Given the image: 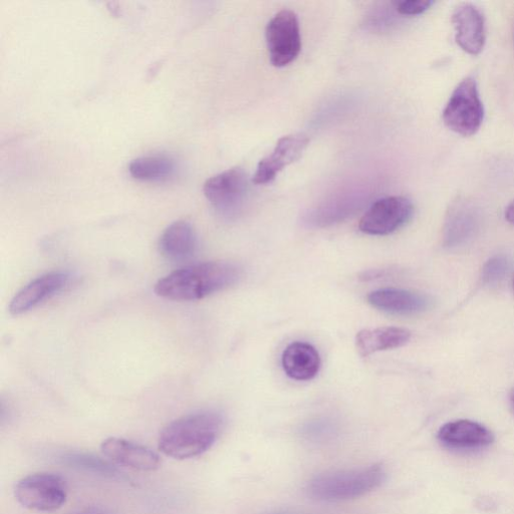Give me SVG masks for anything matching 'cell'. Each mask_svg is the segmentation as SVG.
Masks as SVG:
<instances>
[{"instance_id": "obj_1", "label": "cell", "mask_w": 514, "mask_h": 514, "mask_svg": "<svg viewBox=\"0 0 514 514\" xmlns=\"http://www.w3.org/2000/svg\"><path fill=\"white\" fill-rule=\"evenodd\" d=\"M241 277V268L233 263L208 262L171 273L155 285L154 292L167 300L198 301L236 285Z\"/></svg>"}, {"instance_id": "obj_2", "label": "cell", "mask_w": 514, "mask_h": 514, "mask_svg": "<svg viewBox=\"0 0 514 514\" xmlns=\"http://www.w3.org/2000/svg\"><path fill=\"white\" fill-rule=\"evenodd\" d=\"M223 425V417L213 411L186 415L163 429L158 441L159 449L178 460L197 457L214 445Z\"/></svg>"}, {"instance_id": "obj_3", "label": "cell", "mask_w": 514, "mask_h": 514, "mask_svg": "<svg viewBox=\"0 0 514 514\" xmlns=\"http://www.w3.org/2000/svg\"><path fill=\"white\" fill-rule=\"evenodd\" d=\"M382 465L336 470L313 477L307 487L309 496L318 501L339 502L362 497L379 488L386 480Z\"/></svg>"}, {"instance_id": "obj_4", "label": "cell", "mask_w": 514, "mask_h": 514, "mask_svg": "<svg viewBox=\"0 0 514 514\" xmlns=\"http://www.w3.org/2000/svg\"><path fill=\"white\" fill-rule=\"evenodd\" d=\"M484 118L483 104L475 80L464 79L452 93L443 121L454 133L469 137L477 133Z\"/></svg>"}, {"instance_id": "obj_5", "label": "cell", "mask_w": 514, "mask_h": 514, "mask_svg": "<svg viewBox=\"0 0 514 514\" xmlns=\"http://www.w3.org/2000/svg\"><path fill=\"white\" fill-rule=\"evenodd\" d=\"M18 501L25 507L37 511H55L61 508L68 497L66 481L57 474L36 473L18 482L15 489Z\"/></svg>"}, {"instance_id": "obj_6", "label": "cell", "mask_w": 514, "mask_h": 514, "mask_svg": "<svg viewBox=\"0 0 514 514\" xmlns=\"http://www.w3.org/2000/svg\"><path fill=\"white\" fill-rule=\"evenodd\" d=\"M271 63L284 68L293 63L302 51V37L297 15L282 11L268 24L266 31Z\"/></svg>"}, {"instance_id": "obj_7", "label": "cell", "mask_w": 514, "mask_h": 514, "mask_svg": "<svg viewBox=\"0 0 514 514\" xmlns=\"http://www.w3.org/2000/svg\"><path fill=\"white\" fill-rule=\"evenodd\" d=\"M414 213L412 202L403 196L377 200L360 220L359 228L369 235H388L407 224Z\"/></svg>"}, {"instance_id": "obj_8", "label": "cell", "mask_w": 514, "mask_h": 514, "mask_svg": "<svg viewBox=\"0 0 514 514\" xmlns=\"http://www.w3.org/2000/svg\"><path fill=\"white\" fill-rule=\"evenodd\" d=\"M203 192L222 215L232 216L241 208L248 192V178L241 168L228 169L209 178Z\"/></svg>"}, {"instance_id": "obj_9", "label": "cell", "mask_w": 514, "mask_h": 514, "mask_svg": "<svg viewBox=\"0 0 514 514\" xmlns=\"http://www.w3.org/2000/svg\"><path fill=\"white\" fill-rule=\"evenodd\" d=\"M309 142V138L304 134L290 135L280 139L273 153L257 166L252 182L264 185L274 181L285 167L302 156Z\"/></svg>"}, {"instance_id": "obj_10", "label": "cell", "mask_w": 514, "mask_h": 514, "mask_svg": "<svg viewBox=\"0 0 514 514\" xmlns=\"http://www.w3.org/2000/svg\"><path fill=\"white\" fill-rule=\"evenodd\" d=\"M480 214L470 201H455L447 214L444 225V245L455 248L467 244L479 230Z\"/></svg>"}, {"instance_id": "obj_11", "label": "cell", "mask_w": 514, "mask_h": 514, "mask_svg": "<svg viewBox=\"0 0 514 514\" xmlns=\"http://www.w3.org/2000/svg\"><path fill=\"white\" fill-rule=\"evenodd\" d=\"M457 45L467 54L478 56L485 46V21L481 12L470 4L459 6L453 13Z\"/></svg>"}, {"instance_id": "obj_12", "label": "cell", "mask_w": 514, "mask_h": 514, "mask_svg": "<svg viewBox=\"0 0 514 514\" xmlns=\"http://www.w3.org/2000/svg\"><path fill=\"white\" fill-rule=\"evenodd\" d=\"M101 450L114 463L135 470L154 471L161 464L160 456L155 451L123 438L106 439Z\"/></svg>"}, {"instance_id": "obj_13", "label": "cell", "mask_w": 514, "mask_h": 514, "mask_svg": "<svg viewBox=\"0 0 514 514\" xmlns=\"http://www.w3.org/2000/svg\"><path fill=\"white\" fill-rule=\"evenodd\" d=\"M68 282L69 276L64 273H51L34 280L12 300L10 313L20 316L30 312L61 292Z\"/></svg>"}, {"instance_id": "obj_14", "label": "cell", "mask_w": 514, "mask_h": 514, "mask_svg": "<svg viewBox=\"0 0 514 514\" xmlns=\"http://www.w3.org/2000/svg\"><path fill=\"white\" fill-rule=\"evenodd\" d=\"M367 300L379 311L404 316L423 313L432 304L425 295L397 289L375 291L368 296Z\"/></svg>"}, {"instance_id": "obj_15", "label": "cell", "mask_w": 514, "mask_h": 514, "mask_svg": "<svg viewBox=\"0 0 514 514\" xmlns=\"http://www.w3.org/2000/svg\"><path fill=\"white\" fill-rule=\"evenodd\" d=\"M437 437L442 444L459 449L486 447L494 441L489 429L470 420H457L443 425Z\"/></svg>"}, {"instance_id": "obj_16", "label": "cell", "mask_w": 514, "mask_h": 514, "mask_svg": "<svg viewBox=\"0 0 514 514\" xmlns=\"http://www.w3.org/2000/svg\"><path fill=\"white\" fill-rule=\"evenodd\" d=\"M282 364L286 374L297 381L313 380L321 368V358L315 347L296 342L283 353Z\"/></svg>"}, {"instance_id": "obj_17", "label": "cell", "mask_w": 514, "mask_h": 514, "mask_svg": "<svg viewBox=\"0 0 514 514\" xmlns=\"http://www.w3.org/2000/svg\"><path fill=\"white\" fill-rule=\"evenodd\" d=\"M196 243L193 226L187 221H176L168 226L161 235L159 249L166 259L182 262L193 255Z\"/></svg>"}, {"instance_id": "obj_18", "label": "cell", "mask_w": 514, "mask_h": 514, "mask_svg": "<svg viewBox=\"0 0 514 514\" xmlns=\"http://www.w3.org/2000/svg\"><path fill=\"white\" fill-rule=\"evenodd\" d=\"M411 339V333L402 328L384 327L363 330L357 334L356 347L362 357L397 349L405 346Z\"/></svg>"}, {"instance_id": "obj_19", "label": "cell", "mask_w": 514, "mask_h": 514, "mask_svg": "<svg viewBox=\"0 0 514 514\" xmlns=\"http://www.w3.org/2000/svg\"><path fill=\"white\" fill-rule=\"evenodd\" d=\"M177 171L176 162L166 155H149L133 160L129 165L131 176L145 182H165Z\"/></svg>"}, {"instance_id": "obj_20", "label": "cell", "mask_w": 514, "mask_h": 514, "mask_svg": "<svg viewBox=\"0 0 514 514\" xmlns=\"http://www.w3.org/2000/svg\"><path fill=\"white\" fill-rule=\"evenodd\" d=\"M66 464L98 474L114 476L118 473L108 462L86 453H69L63 457Z\"/></svg>"}, {"instance_id": "obj_21", "label": "cell", "mask_w": 514, "mask_h": 514, "mask_svg": "<svg viewBox=\"0 0 514 514\" xmlns=\"http://www.w3.org/2000/svg\"><path fill=\"white\" fill-rule=\"evenodd\" d=\"M510 269V262L503 255L492 257L483 267L481 280L485 286L495 287L504 281Z\"/></svg>"}, {"instance_id": "obj_22", "label": "cell", "mask_w": 514, "mask_h": 514, "mask_svg": "<svg viewBox=\"0 0 514 514\" xmlns=\"http://www.w3.org/2000/svg\"><path fill=\"white\" fill-rule=\"evenodd\" d=\"M302 433L311 443L325 444L335 439L337 428L329 421H314L307 424Z\"/></svg>"}, {"instance_id": "obj_23", "label": "cell", "mask_w": 514, "mask_h": 514, "mask_svg": "<svg viewBox=\"0 0 514 514\" xmlns=\"http://www.w3.org/2000/svg\"><path fill=\"white\" fill-rule=\"evenodd\" d=\"M433 4L431 0H402L394 5L400 15L418 16L428 11Z\"/></svg>"}, {"instance_id": "obj_24", "label": "cell", "mask_w": 514, "mask_h": 514, "mask_svg": "<svg viewBox=\"0 0 514 514\" xmlns=\"http://www.w3.org/2000/svg\"><path fill=\"white\" fill-rule=\"evenodd\" d=\"M71 514H115L111 509L102 506H89Z\"/></svg>"}, {"instance_id": "obj_25", "label": "cell", "mask_w": 514, "mask_h": 514, "mask_svg": "<svg viewBox=\"0 0 514 514\" xmlns=\"http://www.w3.org/2000/svg\"><path fill=\"white\" fill-rule=\"evenodd\" d=\"M505 218L510 224L514 225V200L506 208Z\"/></svg>"}, {"instance_id": "obj_26", "label": "cell", "mask_w": 514, "mask_h": 514, "mask_svg": "<svg viewBox=\"0 0 514 514\" xmlns=\"http://www.w3.org/2000/svg\"><path fill=\"white\" fill-rule=\"evenodd\" d=\"M509 403L512 410V413L514 414V388L511 390L509 394Z\"/></svg>"}, {"instance_id": "obj_27", "label": "cell", "mask_w": 514, "mask_h": 514, "mask_svg": "<svg viewBox=\"0 0 514 514\" xmlns=\"http://www.w3.org/2000/svg\"><path fill=\"white\" fill-rule=\"evenodd\" d=\"M274 514H295V513L279 512V513H274Z\"/></svg>"}, {"instance_id": "obj_28", "label": "cell", "mask_w": 514, "mask_h": 514, "mask_svg": "<svg viewBox=\"0 0 514 514\" xmlns=\"http://www.w3.org/2000/svg\"><path fill=\"white\" fill-rule=\"evenodd\" d=\"M512 287H513V291H514V275H513V278H512Z\"/></svg>"}, {"instance_id": "obj_29", "label": "cell", "mask_w": 514, "mask_h": 514, "mask_svg": "<svg viewBox=\"0 0 514 514\" xmlns=\"http://www.w3.org/2000/svg\"><path fill=\"white\" fill-rule=\"evenodd\" d=\"M513 42H514V31H513Z\"/></svg>"}]
</instances>
